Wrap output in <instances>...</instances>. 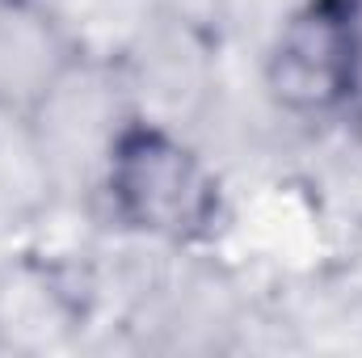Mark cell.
Masks as SVG:
<instances>
[{"label": "cell", "mask_w": 362, "mask_h": 358, "mask_svg": "<svg viewBox=\"0 0 362 358\" xmlns=\"http://www.w3.org/2000/svg\"><path fill=\"white\" fill-rule=\"evenodd\" d=\"M350 34H354V76L362 97V0H350Z\"/></svg>", "instance_id": "obj_3"}, {"label": "cell", "mask_w": 362, "mask_h": 358, "mask_svg": "<svg viewBox=\"0 0 362 358\" xmlns=\"http://www.w3.org/2000/svg\"><path fill=\"white\" fill-rule=\"evenodd\" d=\"M114 215L156 241H202L223 215L219 181L206 161L156 122H127L105 161Z\"/></svg>", "instance_id": "obj_1"}, {"label": "cell", "mask_w": 362, "mask_h": 358, "mask_svg": "<svg viewBox=\"0 0 362 358\" xmlns=\"http://www.w3.org/2000/svg\"><path fill=\"white\" fill-rule=\"evenodd\" d=\"M270 97L299 114H337L358 97L350 0H303L278 30L266 59Z\"/></svg>", "instance_id": "obj_2"}]
</instances>
